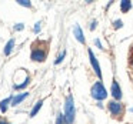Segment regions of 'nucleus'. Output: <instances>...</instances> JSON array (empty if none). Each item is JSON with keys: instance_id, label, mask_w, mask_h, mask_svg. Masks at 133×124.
<instances>
[{"instance_id": "22", "label": "nucleus", "mask_w": 133, "mask_h": 124, "mask_svg": "<svg viewBox=\"0 0 133 124\" xmlns=\"http://www.w3.org/2000/svg\"><path fill=\"white\" fill-rule=\"evenodd\" d=\"M0 124H10V123H7L6 120H3V118H0Z\"/></svg>"}, {"instance_id": "11", "label": "nucleus", "mask_w": 133, "mask_h": 124, "mask_svg": "<svg viewBox=\"0 0 133 124\" xmlns=\"http://www.w3.org/2000/svg\"><path fill=\"white\" fill-rule=\"evenodd\" d=\"M13 47H15V40H13V39H10V40L6 43V46H4V54L9 56L10 53H12Z\"/></svg>"}, {"instance_id": "3", "label": "nucleus", "mask_w": 133, "mask_h": 124, "mask_svg": "<svg viewBox=\"0 0 133 124\" xmlns=\"http://www.w3.org/2000/svg\"><path fill=\"white\" fill-rule=\"evenodd\" d=\"M107 110L110 111V114L115 115V117H117V115H122L123 114V104L120 103V101H110L109 104H107Z\"/></svg>"}, {"instance_id": "20", "label": "nucleus", "mask_w": 133, "mask_h": 124, "mask_svg": "<svg viewBox=\"0 0 133 124\" xmlns=\"http://www.w3.org/2000/svg\"><path fill=\"white\" fill-rule=\"evenodd\" d=\"M96 24H97V21L93 20V21H92V24H90V30H95V29H96Z\"/></svg>"}, {"instance_id": "2", "label": "nucleus", "mask_w": 133, "mask_h": 124, "mask_svg": "<svg viewBox=\"0 0 133 124\" xmlns=\"http://www.w3.org/2000/svg\"><path fill=\"white\" fill-rule=\"evenodd\" d=\"M90 96H92L96 101H103L104 98L107 97V91H106V89H104V86H103L102 81H97V83H95L92 86Z\"/></svg>"}, {"instance_id": "9", "label": "nucleus", "mask_w": 133, "mask_h": 124, "mask_svg": "<svg viewBox=\"0 0 133 124\" xmlns=\"http://www.w3.org/2000/svg\"><path fill=\"white\" fill-rule=\"evenodd\" d=\"M12 98H13V97H7V98H4V100L0 101V111H2V113H6V111H7V108H9V104L12 103Z\"/></svg>"}, {"instance_id": "13", "label": "nucleus", "mask_w": 133, "mask_h": 124, "mask_svg": "<svg viewBox=\"0 0 133 124\" xmlns=\"http://www.w3.org/2000/svg\"><path fill=\"white\" fill-rule=\"evenodd\" d=\"M29 83H30V77H29V76H27V77L24 78V81H23V83H22V84H15V89H16V90L24 89V87H26V86H27V84H29Z\"/></svg>"}, {"instance_id": "7", "label": "nucleus", "mask_w": 133, "mask_h": 124, "mask_svg": "<svg viewBox=\"0 0 133 124\" xmlns=\"http://www.w3.org/2000/svg\"><path fill=\"white\" fill-rule=\"evenodd\" d=\"M73 34H75V37H76V40L79 41V43H82V44H84V36H83V32H82V29H80V26L79 24H75V27H73Z\"/></svg>"}, {"instance_id": "16", "label": "nucleus", "mask_w": 133, "mask_h": 124, "mask_svg": "<svg viewBox=\"0 0 133 124\" xmlns=\"http://www.w3.org/2000/svg\"><path fill=\"white\" fill-rule=\"evenodd\" d=\"M64 56H66V52H62L60 54H59V57L56 59V64L62 63V61H63V59H64Z\"/></svg>"}, {"instance_id": "4", "label": "nucleus", "mask_w": 133, "mask_h": 124, "mask_svg": "<svg viewBox=\"0 0 133 124\" xmlns=\"http://www.w3.org/2000/svg\"><path fill=\"white\" fill-rule=\"evenodd\" d=\"M89 57H90V64H92V67H93V71H95V74L99 77V80H102V69H100V64H99L97 59H96L95 53H93L92 50H89Z\"/></svg>"}, {"instance_id": "1", "label": "nucleus", "mask_w": 133, "mask_h": 124, "mask_svg": "<svg viewBox=\"0 0 133 124\" xmlns=\"http://www.w3.org/2000/svg\"><path fill=\"white\" fill-rule=\"evenodd\" d=\"M64 120L66 124H73L75 121V115H76V107H75V101H73V96H67L64 100Z\"/></svg>"}, {"instance_id": "10", "label": "nucleus", "mask_w": 133, "mask_h": 124, "mask_svg": "<svg viewBox=\"0 0 133 124\" xmlns=\"http://www.w3.org/2000/svg\"><path fill=\"white\" fill-rule=\"evenodd\" d=\"M130 9H132V2H129V0H122V2H120L122 13H127Z\"/></svg>"}, {"instance_id": "23", "label": "nucleus", "mask_w": 133, "mask_h": 124, "mask_svg": "<svg viewBox=\"0 0 133 124\" xmlns=\"http://www.w3.org/2000/svg\"><path fill=\"white\" fill-rule=\"evenodd\" d=\"M130 111H132V113H133V107H132V108H130Z\"/></svg>"}, {"instance_id": "5", "label": "nucleus", "mask_w": 133, "mask_h": 124, "mask_svg": "<svg viewBox=\"0 0 133 124\" xmlns=\"http://www.w3.org/2000/svg\"><path fill=\"white\" fill-rule=\"evenodd\" d=\"M110 94L113 96V98H115L116 101H119L122 98V89H120V86H119V83L116 80H113V83H112V89H110Z\"/></svg>"}, {"instance_id": "6", "label": "nucleus", "mask_w": 133, "mask_h": 124, "mask_svg": "<svg viewBox=\"0 0 133 124\" xmlns=\"http://www.w3.org/2000/svg\"><path fill=\"white\" fill-rule=\"evenodd\" d=\"M30 59L35 61H44L46 59V52H43L42 49H35L30 54Z\"/></svg>"}, {"instance_id": "14", "label": "nucleus", "mask_w": 133, "mask_h": 124, "mask_svg": "<svg viewBox=\"0 0 133 124\" xmlns=\"http://www.w3.org/2000/svg\"><path fill=\"white\" fill-rule=\"evenodd\" d=\"M17 3L23 7H32V3H30L29 0H17Z\"/></svg>"}, {"instance_id": "18", "label": "nucleus", "mask_w": 133, "mask_h": 124, "mask_svg": "<svg viewBox=\"0 0 133 124\" xmlns=\"http://www.w3.org/2000/svg\"><path fill=\"white\" fill-rule=\"evenodd\" d=\"M23 29H24L23 23H19V24H16V26H15V30H16V32H20V30H23Z\"/></svg>"}, {"instance_id": "21", "label": "nucleus", "mask_w": 133, "mask_h": 124, "mask_svg": "<svg viewBox=\"0 0 133 124\" xmlns=\"http://www.w3.org/2000/svg\"><path fill=\"white\" fill-rule=\"evenodd\" d=\"M95 43H96V46H97L99 49H103V47H102V43H100V40H99V39H96Z\"/></svg>"}, {"instance_id": "17", "label": "nucleus", "mask_w": 133, "mask_h": 124, "mask_svg": "<svg viewBox=\"0 0 133 124\" xmlns=\"http://www.w3.org/2000/svg\"><path fill=\"white\" fill-rule=\"evenodd\" d=\"M122 26H123V21L122 20H115V23H113V27H115V29H120Z\"/></svg>"}, {"instance_id": "19", "label": "nucleus", "mask_w": 133, "mask_h": 124, "mask_svg": "<svg viewBox=\"0 0 133 124\" xmlns=\"http://www.w3.org/2000/svg\"><path fill=\"white\" fill-rule=\"evenodd\" d=\"M40 21H37V23H36V26H35V33H39L40 32Z\"/></svg>"}, {"instance_id": "12", "label": "nucleus", "mask_w": 133, "mask_h": 124, "mask_svg": "<svg viewBox=\"0 0 133 124\" xmlns=\"http://www.w3.org/2000/svg\"><path fill=\"white\" fill-rule=\"evenodd\" d=\"M42 106H43V100H39L37 103L35 104V107L32 108V111H30V117H35V115L39 113V110L42 108Z\"/></svg>"}, {"instance_id": "15", "label": "nucleus", "mask_w": 133, "mask_h": 124, "mask_svg": "<svg viewBox=\"0 0 133 124\" xmlns=\"http://www.w3.org/2000/svg\"><path fill=\"white\" fill-rule=\"evenodd\" d=\"M56 124H66V120H64L63 114H59L57 118H56Z\"/></svg>"}, {"instance_id": "8", "label": "nucleus", "mask_w": 133, "mask_h": 124, "mask_svg": "<svg viewBox=\"0 0 133 124\" xmlns=\"http://www.w3.org/2000/svg\"><path fill=\"white\" fill-rule=\"evenodd\" d=\"M27 96H29V93H22V94L15 96V97L12 98V106H19V104H20L22 101L27 97Z\"/></svg>"}]
</instances>
